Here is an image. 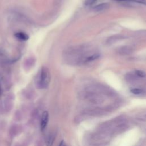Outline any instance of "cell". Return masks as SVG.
<instances>
[{
    "label": "cell",
    "mask_w": 146,
    "mask_h": 146,
    "mask_svg": "<svg viewBox=\"0 0 146 146\" xmlns=\"http://www.w3.org/2000/svg\"><path fill=\"white\" fill-rule=\"evenodd\" d=\"M81 97L95 105H100L104 102V98L101 94L87 90L82 92L81 94Z\"/></svg>",
    "instance_id": "1"
},
{
    "label": "cell",
    "mask_w": 146,
    "mask_h": 146,
    "mask_svg": "<svg viewBox=\"0 0 146 146\" xmlns=\"http://www.w3.org/2000/svg\"><path fill=\"white\" fill-rule=\"evenodd\" d=\"M50 82V73L47 67L43 66L40 71L38 81V87L41 89H46L48 87Z\"/></svg>",
    "instance_id": "2"
},
{
    "label": "cell",
    "mask_w": 146,
    "mask_h": 146,
    "mask_svg": "<svg viewBox=\"0 0 146 146\" xmlns=\"http://www.w3.org/2000/svg\"><path fill=\"white\" fill-rule=\"evenodd\" d=\"M85 113L86 115L94 116H101L105 114V110H103L100 108H91L86 109L85 111Z\"/></svg>",
    "instance_id": "3"
},
{
    "label": "cell",
    "mask_w": 146,
    "mask_h": 146,
    "mask_svg": "<svg viewBox=\"0 0 146 146\" xmlns=\"http://www.w3.org/2000/svg\"><path fill=\"white\" fill-rule=\"evenodd\" d=\"M133 51L132 47L126 46L120 47L118 50V53L122 55H127L132 53Z\"/></svg>",
    "instance_id": "4"
},
{
    "label": "cell",
    "mask_w": 146,
    "mask_h": 146,
    "mask_svg": "<svg viewBox=\"0 0 146 146\" xmlns=\"http://www.w3.org/2000/svg\"><path fill=\"white\" fill-rule=\"evenodd\" d=\"M49 121V113L47 111H44L42 115L41 122V130L43 131L46 128Z\"/></svg>",
    "instance_id": "5"
},
{
    "label": "cell",
    "mask_w": 146,
    "mask_h": 146,
    "mask_svg": "<svg viewBox=\"0 0 146 146\" xmlns=\"http://www.w3.org/2000/svg\"><path fill=\"white\" fill-rule=\"evenodd\" d=\"M124 37L123 36H122V35H115V36H111L110 37H109L107 40V42L106 43L108 44V45H112L114 43H115L116 42L120 41V40H122L123 39H124Z\"/></svg>",
    "instance_id": "6"
},
{
    "label": "cell",
    "mask_w": 146,
    "mask_h": 146,
    "mask_svg": "<svg viewBox=\"0 0 146 146\" xmlns=\"http://www.w3.org/2000/svg\"><path fill=\"white\" fill-rule=\"evenodd\" d=\"M109 7H110V5L108 3H102L94 7L93 10L97 12H103L109 9Z\"/></svg>",
    "instance_id": "7"
},
{
    "label": "cell",
    "mask_w": 146,
    "mask_h": 146,
    "mask_svg": "<svg viewBox=\"0 0 146 146\" xmlns=\"http://www.w3.org/2000/svg\"><path fill=\"white\" fill-rule=\"evenodd\" d=\"M56 134L55 132H51L50 134H49V135L47 137L46 139V145L47 146H52L54 141L55 138Z\"/></svg>",
    "instance_id": "8"
},
{
    "label": "cell",
    "mask_w": 146,
    "mask_h": 146,
    "mask_svg": "<svg viewBox=\"0 0 146 146\" xmlns=\"http://www.w3.org/2000/svg\"><path fill=\"white\" fill-rule=\"evenodd\" d=\"M15 37L19 40L20 41H25L29 39V36L26 34L24 32H18L17 33L15 34Z\"/></svg>",
    "instance_id": "9"
},
{
    "label": "cell",
    "mask_w": 146,
    "mask_h": 146,
    "mask_svg": "<svg viewBox=\"0 0 146 146\" xmlns=\"http://www.w3.org/2000/svg\"><path fill=\"white\" fill-rule=\"evenodd\" d=\"M137 77H138L135 73L134 74H131V73H128L126 76V78L127 81L129 82H135L137 81Z\"/></svg>",
    "instance_id": "10"
},
{
    "label": "cell",
    "mask_w": 146,
    "mask_h": 146,
    "mask_svg": "<svg viewBox=\"0 0 146 146\" xmlns=\"http://www.w3.org/2000/svg\"><path fill=\"white\" fill-rule=\"evenodd\" d=\"M135 74L139 77V78H144L146 77V73L142 70H137L135 71Z\"/></svg>",
    "instance_id": "11"
},
{
    "label": "cell",
    "mask_w": 146,
    "mask_h": 146,
    "mask_svg": "<svg viewBox=\"0 0 146 146\" xmlns=\"http://www.w3.org/2000/svg\"><path fill=\"white\" fill-rule=\"evenodd\" d=\"M118 1H131L143 5H146V0H116Z\"/></svg>",
    "instance_id": "12"
},
{
    "label": "cell",
    "mask_w": 146,
    "mask_h": 146,
    "mask_svg": "<svg viewBox=\"0 0 146 146\" xmlns=\"http://www.w3.org/2000/svg\"><path fill=\"white\" fill-rule=\"evenodd\" d=\"M131 92L132 94H135V95H140V94H141L144 92V91L141 89L134 88V89H132L131 90Z\"/></svg>",
    "instance_id": "13"
},
{
    "label": "cell",
    "mask_w": 146,
    "mask_h": 146,
    "mask_svg": "<svg viewBox=\"0 0 146 146\" xmlns=\"http://www.w3.org/2000/svg\"><path fill=\"white\" fill-rule=\"evenodd\" d=\"M97 0H86L85 2V5L86 6H91L94 4Z\"/></svg>",
    "instance_id": "14"
},
{
    "label": "cell",
    "mask_w": 146,
    "mask_h": 146,
    "mask_svg": "<svg viewBox=\"0 0 146 146\" xmlns=\"http://www.w3.org/2000/svg\"><path fill=\"white\" fill-rule=\"evenodd\" d=\"M59 146H67V145H66V144L65 143V142H64L63 140H62V141H61V143H59Z\"/></svg>",
    "instance_id": "15"
}]
</instances>
